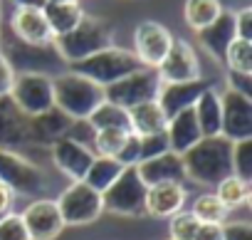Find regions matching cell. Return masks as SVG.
<instances>
[{
    "mask_svg": "<svg viewBox=\"0 0 252 240\" xmlns=\"http://www.w3.org/2000/svg\"><path fill=\"white\" fill-rule=\"evenodd\" d=\"M10 99L25 116H35V114L52 109L55 106L52 77L47 72H20V74H15Z\"/></svg>",
    "mask_w": 252,
    "mask_h": 240,
    "instance_id": "8",
    "label": "cell"
},
{
    "mask_svg": "<svg viewBox=\"0 0 252 240\" xmlns=\"http://www.w3.org/2000/svg\"><path fill=\"white\" fill-rule=\"evenodd\" d=\"M232 173L242 181H252V139L232 144Z\"/></svg>",
    "mask_w": 252,
    "mask_h": 240,
    "instance_id": "33",
    "label": "cell"
},
{
    "mask_svg": "<svg viewBox=\"0 0 252 240\" xmlns=\"http://www.w3.org/2000/svg\"><path fill=\"white\" fill-rule=\"evenodd\" d=\"M158 89H161V77L156 69H149V67H139L136 72L121 77L119 82L104 87V99L121 106V109H131L136 104H144V102H154L158 97Z\"/></svg>",
    "mask_w": 252,
    "mask_h": 240,
    "instance_id": "7",
    "label": "cell"
},
{
    "mask_svg": "<svg viewBox=\"0 0 252 240\" xmlns=\"http://www.w3.org/2000/svg\"><path fill=\"white\" fill-rule=\"evenodd\" d=\"M87 119L96 132H101V129H124V132H129V111L106 102V99Z\"/></svg>",
    "mask_w": 252,
    "mask_h": 240,
    "instance_id": "28",
    "label": "cell"
},
{
    "mask_svg": "<svg viewBox=\"0 0 252 240\" xmlns=\"http://www.w3.org/2000/svg\"><path fill=\"white\" fill-rule=\"evenodd\" d=\"M10 33L30 47H50L55 40L40 8H15L10 15Z\"/></svg>",
    "mask_w": 252,
    "mask_h": 240,
    "instance_id": "14",
    "label": "cell"
},
{
    "mask_svg": "<svg viewBox=\"0 0 252 240\" xmlns=\"http://www.w3.org/2000/svg\"><path fill=\"white\" fill-rule=\"evenodd\" d=\"M20 218L30 240H55L64 230V220L60 215L57 201L52 198H35L20 213Z\"/></svg>",
    "mask_w": 252,
    "mask_h": 240,
    "instance_id": "12",
    "label": "cell"
},
{
    "mask_svg": "<svg viewBox=\"0 0 252 240\" xmlns=\"http://www.w3.org/2000/svg\"><path fill=\"white\" fill-rule=\"evenodd\" d=\"M146 183L141 181L136 166H124L121 176L101 193L104 210L124 218H139L144 215V201H146Z\"/></svg>",
    "mask_w": 252,
    "mask_h": 240,
    "instance_id": "5",
    "label": "cell"
},
{
    "mask_svg": "<svg viewBox=\"0 0 252 240\" xmlns=\"http://www.w3.org/2000/svg\"><path fill=\"white\" fill-rule=\"evenodd\" d=\"M188 181L200 186H218L232 176V141L225 137H203L186 154H181Z\"/></svg>",
    "mask_w": 252,
    "mask_h": 240,
    "instance_id": "1",
    "label": "cell"
},
{
    "mask_svg": "<svg viewBox=\"0 0 252 240\" xmlns=\"http://www.w3.org/2000/svg\"><path fill=\"white\" fill-rule=\"evenodd\" d=\"M171 42H173V35L168 33L166 25L154 23V20H144L134 30V50L131 52L136 55L141 67L156 69L163 62Z\"/></svg>",
    "mask_w": 252,
    "mask_h": 240,
    "instance_id": "11",
    "label": "cell"
},
{
    "mask_svg": "<svg viewBox=\"0 0 252 240\" xmlns=\"http://www.w3.org/2000/svg\"><path fill=\"white\" fill-rule=\"evenodd\" d=\"M15 8H45V0H10Z\"/></svg>",
    "mask_w": 252,
    "mask_h": 240,
    "instance_id": "45",
    "label": "cell"
},
{
    "mask_svg": "<svg viewBox=\"0 0 252 240\" xmlns=\"http://www.w3.org/2000/svg\"><path fill=\"white\" fill-rule=\"evenodd\" d=\"M139 67H141V62L136 60V55L131 50H124V47H116V45H111L106 50H99V52L69 65L72 72L92 79L99 87H109V84L119 82L121 77L136 72Z\"/></svg>",
    "mask_w": 252,
    "mask_h": 240,
    "instance_id": "4",
    "label": "cell"
},
{
    "mask_svg": "<svg viewBox=\"0 0 252 240\" xmlns=\"http://www.w3.org/2000/svg\"><path fill=\"white\" fill-rule=\"evenodd\" d=\"M139 144H141V161L156 159V156L171 151L166 132H161V134H149V137H139Z\"/></svg>",
    "mask_w": 252,
    "mask_h": 240,
    "instance_id": "37",
    "label": "cell"
},
{
    "mask_svg": "<svg viewBox=\"0 0 252 240\" xmlns=\"http://www.w3.org/2000/svg\"><path fill=\"white\" fill-rule=\"evenodd\" d=\"M222 65L227 72H240V74H252V42L247 40H232V45L225 52Z\"/></svg>",
    "mask_w": 252,
    "mask_h": 240,
    "instance_id": "31",
    "label": "cell"
},
{
    "mask_svg": "<svg viewBox=\"0 0 252 240\" xmlns=\"http://www.w3.org/2000/svg\"><path fill=\"white\" fill-rule=\"evenodd\" d=\"M235 33L237 40L252 42V8H242L235 13Z\"/></svg>",
    "mask_w": 252,
    "mask_h": 240,
    "instance_id": "40",
    "label": "cell"
},
{
    "mask_svg": "<svg viewBox=\"0 0 252 240\" xmlns=\"http://www.w3.org/2000/svg\"><path fill=\"white\" fill-rule=\"evenodd\" d=\"M213 193L220 198V203H222L227 210H232V208H240V206H245V203L250 201L252 188H250V181H242V178H237V176L232 173V176L222 178V181L215 186Z\"/></svg>",
    "mask_w": 252,
    "mask_h": 240,
    "instance_id": "29",
    "label": "cell"
},
{
    "mask_svg": "<svg viewBox=\"0 0 252 240\" xmlns=\"http://www.w3.org/2000/svg\"><path fill=\"white\" fill-rule=\"evenodd\" d=\"M0 183L15 196H42L47 191L45 171L13 149H0Z\"/></svg>",
    "mask_w": 252,
    "mask_h": 240,
    "instance_id": "6",
    "label": "cell"
},
{
    "mask_svg": "<svg viewBox=\"0 0 252 240\" xmlns=\"http://www.w3.org/2000/svg\"><path fill=\"white\" fill-rule=\"evenodd\" d=\"M50 154H52V164L69 178V181H82L92 159H94V151L82 146V144H74L69 139H57L52 146H50Z\"/></svg>",
    "mask_w": 252,
    "mask_h": 240,
    "instance_id": "19",
    "label": "cell"
},
{
    "mask_svg": "<svg viewBox=\"0 0 252 240\" xmlns=\"http://www.w3.org/2000/svg\"><path fill=\"white\" fill-rule=\"evenodd\" d=\"M57 208H60L64 225H87V223H94L104 213L101 193L89 188L84 181H72L60 193Z\"/></svg>",
    "mask_w": 252,
    "mask_h": 240,
    "instance_id": "9",
    "label": "cell"
},
{
    "mask_svg": "<svg viewBox=\"0 0 252 240\" xmlns=\"http://www.w3.org/2000/svg\"><path fill=\"white\" fill-rule=\"evenodd\" d=\"M220 137L227 141H242L252 139V99L235 92L225 89L220 92Z\"/></svg>",
    "mask_w": 252,
    "mask_h": 240,
    "instance_id": "10",
    "label": "cell"
},
{
    "mask_svg": "<svg viewBox=\"0 0 252 240\" xmlns=\"http://www.w3.org/2000/svg\"><path fill=\"white\" fill-rule=\"evenodd\" d=\"M15 193L5 186V183H0V218H3L5 213H10L13 210V203H15Z\"/></svg>",
    "mask_w": 252,
    "mask_h": 240,
    "instance_id": "44",
    "label": "cell"
},
{
    "mask_svg": "<svg viewBox=\"0 0 252 240\" xmlns=\"http://www.w3.org/2000/svg\"><path fill=\"white\" fill-rule=\"evenodd\" d=\"M52 92H55V106L72 119H87L104 102V87L94 84L92 79L72 69L52 77Z\"/></svg>",
    "mask_w": 252,
    "mask_h": 240,
    "instance_id": "3",
    "label": "cell"
},
{
    "mask_svg": "<svg viewBox=\"0 0 252 240\" xmlns=\"http://www.w3.org/2000/svg\"><path fill=\"white\" fill-rule=\"evenodd\" d=\"M121 171H124V166H121L116 159L94 156L82 181H84L89 188H94L96 193H104V191H106V188H109V186H111V183H114L119 176H121Z\"/></svg>",
    "mask_w": 252,
    "mask_h": 240,
    "instance_id": "26",
    "label": "cell"
},
{
    "mask_svg": "<svg viewBox=\"0 0 252 240\" xmlns=\"http://www.w3.org/2000/svg\"><path fill=\"white\" fill-rule=\"evenodd\" d=\"M198 223H210V225H222L225 218H227V208L220 203V198L215 193H200L195 201H193V210H190Z\"/></svg>",
    "mask_w": 252,
    "mask_h": 240,
    "instance_id": "30",
    "label": "cell"
},
{
    "mask_svg": "<svg viewBox=\"0 0 252 240\" xmlns=\"http://www.w3.org/2000/svg\"><path fill=\"white\" fill-rule=\"evenodd\" d=\"M210 84L205 79H193V82H161L158 89V106L163 109L166 119L176 116L183 109H193V104L198 102V97L208 89Z\"/></svg>",
    "mask_w": 252,
    "mask_h": 240,
    "instance_id": "15",
    "label": "cell"
},
{
    "mask_svg": "<svg viewBox=\"0 0 252 240\" xmlns=\"http://www.w3.org/2000/svg\"><path fill=\"white\" fill-rule=\"evenodd\" d=\"M45 3H79V0H45Z\"/></svg>",
    "mask_w": 252,
    "mask_h": 240,
    "instance_id": "46",
    "label": "cell"
},
{
    "mask_svg": "<svg viewBox=\"0 0 252 240\" xmlns=\"http://www.w3.org/2000/svg\"><path fill=\"white\" fill-rule=\"evenodd\" d=\"M116 161L121 166H136L141 161V144H139V137L129 132V137H126L121 151L116 154Z\"/></svg>",
    "mask_w": 252,
    "mask_h": 240,
    "instance_id": "38",
    "label": "cell"
},
{
    "mask_svg": "<svg viewBox=\"0 0 252 240\" xmlns=\"http://www.w3.org/2000/svg\"><path fill=\"white\" fill-rule=\"evenodd\" d=\"M136 171L146 186H156V183H183L186 186V181H188L183 159L173 151H166L156 159L139 161Z\"/></svg>",
    "mask_w": 252,
    "mask_h": 240,
    "instance_id": "18",
    "label": "cell"
},
{
    "mask_svg": "<svg viewBox=\"0 0 252 240\" xmlns=\"http://www.w3.org/2000/svg\"><path fill=\"white\" fill-rule=\"evenodd\" d=\"M0 240H30L20 213L10 210V213H5L3 218H0Z\"/></svg>",
    "mask_w": 252,
    "mask_h": 240,
    "instance_id": "35",
    "label": "cell"
},
{
    "mask_svg": "<svg viewBox=\"0 0 252 240\" xmlns=\"http://www.w3.org/2000/svg\"><path fill=\"white\" fill-rule=\"evenodd\" d=\"M126 137H129V132H124V129H101L94 137L92 151H96V156L116 159V154L121 151V146L126 141Z\"/></svg>",
    "mask_w": 252,
    "mask_h": 240,
    "instance_id": "32",
    "label": "cell"
},
{
    "mask_svg": "<svg viewBox=\"0 0 252 240\" xmlns=\"http://www.w3.org/2000/svg\"><path fill=\"white\" fill-rule=\"evenodd\" d=\"M72 124V116H67L62 109L52 106L42 114L28 116V129H30V144L52 146L57 139L64 137V132Z\"/></svg>",
    "mask_w": 252,
    "mask_h": 240,
    "instance_id": "20",
    "label": "cell"
},
{
    "mask_svg": "<svg viewBox=\"0 0 252 240\" xmlns=\"http://www.w3.org/2000/svg\"><path fill=\"white\" fill-rule=\"evenodd\" d=\"M220 13H222L220 0H186V5H183L186 25L195 33L208 28L213 20H218Z\"/></svg>",
    "mask_w": 252,
    "mask_h": 240,
    "instance_id": "27",
    "label": "cell"
},
{
    "mask_svg": "<svg viewBox=\"0 0 252 240\" xmlns=\"http://www.w3.org/2000/svg\"><path fill=\"white\" fill-rule=\"evenodd\" d=\"M129 111V132L136 134V137H149V134H161L166 132V124L168 119L163 114V109L158 106V102H144V104H136Z\"/></svg>",
    "mask_w": 252,
    "mask_h": 240,
    "instance_id": "23",
    "label": "cell"
},
{
    "mask_svg": "<svg viewBox=\"0 0 252 240\" xmlns=\"http://www.w3.org/2000/svg\"><path fill=\"white\" fill-rule=\"evenodd\" d=\"M193 111H195V122L203 137H220L222 116H220V92L218 89L208 87L193 104Z\"/></svg>",
    "mask_w": 252,
    "mask_h": 240,
    "instance_id": "24",
    "label": "cell"
},
{
    "mask_svg": "<svg viewBox=\"0 0 252 240\" xmlns=\"http://www.w3.org/2000/svg\"><path fill=\"white\" fill-rule=\"evenodd\" d=\"M111 45H114V28L104 18H94V15H87V13L72 33L52 40L55 52L67 65H74V62H79V60H84V57H89L99 50H106Z\"/></svg>",
    "mask_w": 252,
    "mask_h": 240,
    "instance_id": "2",
    "label": "cell"
},
{
    "mask_svg": "<svg viewBox=\"0 0 252 240\" xmlns=\"http://www.w3.org/2000/svg\"><path fill=\"white\" fill-rule=\"evenodd\" d=\"M200 223L198 218L190 213V210H181L171 218L168 223V233H171V240H193L195 233H198Z\"/></svg>",
    "mask_w": 252,
    "mask_h": 240,
    "instance_id": "34",
    "label": "cell"
},
{
    "mask_svg": "<svg viewBox=\"0 0 252 240\" xmlns=\"http://www.w3.org/2000/svg\"><path fill=\"white\" fill-rule=\"evenodd\" d=\"M42 15L50 25L52 37H62L79 25V20L84 18V10L79 3H45Z\"/></svg>",
    "mask_w": 252,
    "mask_h": 240,
    "instance_id": "25",
    "label": "cell"
},
{
    "mask_svg": "<svg viewBox=\"0 0 252 240\" xmlns=\"http://www.w3.org/2000/svg\"><path fill=\"white\" fill-rule=\"evenodd\" d=\"M188 198V191L183 183H156L146 188L144 201V215L151 218H173L183 210Z\"/></svg>",
    "mask_w": 252,
    "mask_h": 240,
    "instance_id": "16",
    "label": "cell"
},
{
    "mask_svg": "<svg viewBox=\"0 0 252 240\" xmlns=\"http://www.w3.org/2000/svg\"><path fill=\"white\" fill-rule=\"evenodd\" d=\"M161 82H193L200 79V62L190 42L173 37L163 62L156 67Z\"/></svg>",
    "mask_w": 252,
    "mask_h": 240,
    "instance_id": "13",
    "label": "cell"
},
{
    "mask_svg": "<svg viewBox=\"0 0 252 240\" xmlns=\"http://www.w3.org/2000/svg\"><path fill=\"white\" fill-rule=\"evenodd\" d=\"M227 89H235L245 97L252 99V74H240V72H230L227 77Z\"/></svg>",
    "mask_w": 252,
    "mask_h": 240,
    "instance_id": "42",
    "label": "cell"
},
{
    "mask_svg": "<svg viewBox=\"0 0 252 240\" xmlns=\"http://www.w3.org/2000/svg\"><path fill=\"white\" fill-rule=\"evenodd\" d=\"M222 240H252L250 223H222Z\"/></svg>",
    "mask_w": 252,
    "mask_h": 240,
    "instance_id": "41",
    "label": "cell"
},
{
    "mask_svg": "<svg viewBox=\"0 0 252 240\" xmlns=\"http://www.w3.org/2000/svg\"><path fill=\"white\" fill-rule=\"evenodd\" d=\"M15 84V67L5 57V52H0V97H10Z\"/></svg>",
    "mask_w": 252,
    "mask_h": 240,
    "instance_id": "39",
    "label": "cell"
},
{
    "mask_svg": "<svg viewBox=\"0 0 252 240\" xmlns=\"http://www.w3.org/2000/svg\"><path fill=\"white\" fill-rule=\"evenodd\" d=\"M30 146L28 116L13 104L10 97H0V149H23Z\"/></svg>",
    "mask_w": 252,
    "mask_h": 240,
    "instance_id": "17",
    "label": "cell"
},
{
    "mask_svg": "<svg viewBox=\"0 0 252 240\" xmlns=\"http://www.w3.org/2000/svg\"><path fill=\"white\" fill-rule=\"evenodd\" d=\"M193 240H222V225H210V223H200L198 233Z\"/></svg>",
    "mask_w": 252,
    "mask_h": 240,
    "instance_id": "43",
    "label": "cell"
},
{
    "mask_svg": "<svg viewBox=\"0 0 252 240\" xmlns=\"http://www.w3.org/2000/svg\"><path fill=\"white\" fill-rule=\"evenodd\" d=\"M94 137H96V129L89 124V119H72V124H69V129L64 132L62 139H69L74 144H82V146L92 149Z\"/></svg>",
    "mask_w": 252,
    "mask_h": 240,
    "instance_id": "36",
    "label": "cell"
},
{
    "mask_svg": "<svg viewBox=\"0 0 252 240\" xmlns=\"http://www.w3.org/2000/svg\"><path fill=\"white\" fill-rule=\"evenodd\" d=\"M166 137H168V146L173 154H186L195 141L203 139L200 134V127L195 122V111L193 109H183L178 111L176 116L168 119V124H166Z\"/></svg>",
    "mask_w": 252,
    "mask_h": 240,
    "instance_id": "22",
    "label": "cell"
},
{
    "mask_svg": "<svg viewBox=\"0 0 252 240\" xmlns=\"http://www.w3.org/2000/svg\"><path fill=\"white\" fill-rule=\"evenodd\" d=\"M235 37H237V33H235V13H232V10H222V13L218 15V20H213L208 28L198 30L200 45H203L218 62L225 60V52H227V47L232 45Z\"/></svg>",
    "mask_w": 252,
    "mask_h": 240,
    "instance_id": "21",
    "label": "cell"
}]
</instances>
